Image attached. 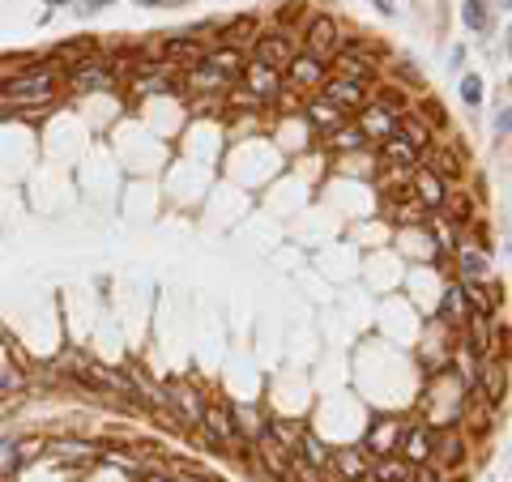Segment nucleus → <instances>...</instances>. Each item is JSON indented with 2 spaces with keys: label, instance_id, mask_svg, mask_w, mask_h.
Masks as SVG:
<instances>
[{
  "label": "nucleus",
  "instance_id": "f257e3e1",
  "mask_svg": "<svg viewBox=\"0 0 512 482\" xmlns=\"http://www.w3.org/2000/svg\"><path fill=\"white\" fill-rule=\"evenodd\" d=\"M0 120L9 116H39L64 94V69L47 56H18V60H0Z\"/></svg>",
  "mask_w": 512,
  "mask_h": 482
},
{
  "label": "nucleus",
  "instance_id": "f03ea898",
  "mask_svg": "<svg viewBox=\"0 0 512 482\" xmlns=\"http://www.w3.org/2000/svg\"><path fill=\"white\" fill-rule=\"evenodd\" d=\"M201 414H205V393L192 380H167V423H175L184 436L201 431Z\"/></svg>",
  "mask_w": 512,
  "mask_h": 482
},
{
  "label": "nucleus",
  "instance_id": "7ed1b4c3",
  "mask_svg": "<svg viewBox=\"0 0 512 482\" xmlns=\"http://www.w3.org/2000/svg\"><path fill=\"white\" fill-rule=\"evenodd\" d=\"M64 86H69L73 94H111L120 86L116 77V60H111L107 52H94L90 60L73 64L69 73H64Z\"/></svg>",
  "mask_w": 512,
  "mask_h": 482
},
{
  "label": "nucleus",
  "instance_id": "20e7f679",
  "mask_svg": "<svg viewBox=\"0 0 512 482\" xmlns=\"http://www.w3.org/2000/svg\"><path fill=\"white\" fill-rule=\"evenodd\" d=\"M197 436L210 440L218 453H239V431H235L231 401H205V414H201V431H197Z\"/></svg>",
  "mask_w": 512,
  "mask_h": 482
},
{
  "label": "nucleus",
  "instance_id": "39448f33",
  "mask_svg": "<svg viewBox=\"0 0 512 482\" xmlns=\"http://www.w3.org/2000/svg\"><path fill=\"white\" fill-rule=\"evenodd\" d=\"M103 453L99 440H86V436H52L47 440V457L52 465H64V470H86V465H94Z\"/></svg>",
  "mask_w": 512,
  "mask_h": 482
},
{
  "label": "nucleus",
  "instance_id": "423d86ee",
  "mask_svg": "<svg viewBox=\"0 0 512 482\" xmlns=\"http://www.w3.org/2000/svg\"><path fill=\"white\" fill-rule=\"evenodd\" d=\"M299 52L316 56L320 64H329L333 56L342 52V26L329 18V13H316V18L308 22V30L299 35Z\"/></svg>",
  "mask_w": 512,
  "mask_h": 482
},
{
  "label": "nucleus",
  "instance_id": "0eeeda50",
  "mask_svg": "<svg viewBox=\"0 0 512 482\" xmlns=\"http://www.w3.org/2000/svg\"><path fill=\"white\" fill-rule=\"evenodd\" d=\"M325 82H329V64H320L308 52H299L291 64H286V77H282V86H291L295 94H320Z\"/></svg>",
  "mask_w": 512,
  "mask_h": 482
},
{
  "label": "nucleus",
  "instance_id": "6e6552de",
  "mask_svg": "<svg viewBox=\"0 0 512 482\" xmlns=\"http://www.w3.org/2000/svg\"><path fill=\"white\" fill-rule=\"evenodd\" d=\"M299 56V35H286V30H269V35H261L252 43V60L269 64V69H286Z\"/></svg>",
  "mask_w": 512,
  "mask_h": 482
},
{
  "label": "nucleus",
  "instance_id": "1a4fd4ad",
  "mask_svg": "<svg viewBox=\"0 0 512 482\" xmlns=\"http://www.w3.org/2000/svg\"><path fill=\"white\" fill-rule=\"evenodd\" d=\"M402 431H406V423L397 419V414H376L372 431H367V440H363V453L372 461L376 457H393L397 444H402Z\"/></svg>",
  "mask_w": 512,
  "mask_h": 482
},
{
  "label": "nucleus",
  "instance_id": "9d476101",
  "mask_svg": "<svg viewBox=\"0 0 512 482\" xmlns=\"http://www.w3.org/2000/svg\"><path fill=\"white\" fill-rule=\"evenodd\" d=\"M419 167L427 171H436L444 184H457V180H466V150H453V146H427L419 154Z\"/></svg>",
  "mask_w": 512,
  "mask_h": 482
},
{
  "label": "nucleus",
  "instance_id": "9b49d317",
  "mask_svg": "<svg viewBox=\"0 0 512 482\" xmlns=\"http://www.w3.org/2000/svg\"><path fill=\"white\" fill-rule=\"evenodd\" d=\"M466 431L461 427H440L436 431V444H431V465H436L440 474H448V470H457L461 461H466Z\"/></svg>",
  "mask_w": 512,
  "mask_h": 482
},
{
  "label": "nucleus",
  "instance_id": "f8f14e48",
  "mask_svg": "<svg viewBox=\"0 0 512 482\" xmlns=\"http://www.w3.org/2000/svg\"><path fill=\"white\" fill-rule=\"evenodd\" d=\"M239 86H244L248 94H256L261 103H278V94H282V73L269 69V64H261V60H248L244 73H239Z\"/></svg>",
  "mask_w": 512,
  "mask_h": 482
},
{
  "label": "nucleus",
  "instance_id": "ddd939ff",
  "mask_svg": "<svg viewBox=\"0 0 512 482\" xmlns=\"http://www.w3.org/2000/svg\"><path fill=\"white\" fill-rule=\"evenodd\" d=\"M474 389L483 393L491 406H500L504 393H508V363H504V359H495V355L478 359V367H474Z\"/></svg>",
  "mask_w": 512,
  "mask_h": 482
},
{
  "label": "nucleus",
  "instance_id": "4468645a",
  "mask_svg": "<svg viewBox=\"0 0 512 482\" xmlns=\"http://www.w3.org/2000/svg\"><path fill=\"white\" fill-rule=\"evenodd\" d=\"M431 444H436V427L431 423H406L402 444H397V457H406L410 465H427L431 461Z\"/></svg>",
  "mask_w": 512,
  "mask_h": 482
},
{
  "label": "nucleus",
  "instance_id": "2eb2a0df",
  "mask_svg": "<svg viewBox=\"0 0 512 482\" xmlns=\"http://www.w3.org/2000/svg\"><path fill=\"white\" fill-rule=\"evenodd\" d=\"M474 312H470V299H466V291H461L457 282H448L444 286V295H440V308H436V320L448 329V333H461L466 329V320H470Z\"/></svg>",
  "mask_w": 512,
  "mask_h": 482
},
{
  "label": "nucleus",
  "instance_id": "dca6fc26",
  "mask_svg": "<svg viewBox=\"0 0 512 482\" xmlns=\"http://www.w3.org/2000/svg\"><path fill=\"white\" fill-rule=\"evenodd\" d=\"M303 120L312 124V133H333V128H342L346 124V111L333 103V99H325V94H308V103H303Z\"/></svg>",
  "mask_w": 512,
  "mask_h": 482
},
{
  "label": "nucleus",
  "instance_id": "f3484780",
  "mask_svg": "<svg viewBox=\"0 0 512 482\" xmlns=\"http://www.w3.org/2000/svg\"><path fill=\"white\" fill-rule=\"evenodd\" d=\"M235 414V431H239V448H256L269 436V414L261 406H231Z\"/></svg>",
  "mask_w": 512,
  "mask_h": 482
},
{
  "label": "nucleus",
  "instance_id": "a211bd4d",
  "mask_svg": "<svg viewBox=\"0 0 512 482\" xmlns=\"http://www.w3.org/2000/svg\"><path fill=\"white\" fill-rule=\"evenodd\" d=\"M261 39V26H256V13H239V18L218 26V47H235V52H248V47Z\"/></svg>",
  "mask_w": 512,
  "mask_h": 482
},
{
  "label": "nucleus",
  "instance_id": "6ab92c4d",
  "mask_svg": "<svg viewBox=\"0 0 512 482\" xmlns=\"http://www.w3.org/2000/svg\"><path fill=\"white\" fill-rule=\"evenodd\" d=\"M320 94H325V99H333V103H338V107L346 111V116H350V111L367 107V94H372V86H363V82H346V77H329L325 90H320Z\"/></svg>",
  "mask_w": 512,
  "mask_h": 482
},
{
  "label": "nucleus",
  "instance_id": "aec40b11",
  "mask_svg": "<svg viewBox=\"0 0 512 482\" xmlns=\"http://www.w3.org/2000/svg\"><path fill=\"white\" fill-rule=\"evenodd\" d=\"M410 192H414V197H419V201L427 205V210H440V205H444V197H448V184L440 180L436 171H427V167H414V171H410Z\"/></svg>",
  "mask_w": 512,
  "mask_h": 482
},
{
  "label": "nucleus",
  "instance_id": "412c9836",
  "mask_svg": "<svg viewBox=\"0 0 512 482\" xmlns=\"http://www.w3.org/2000/svg\"><path fill=\"white\" fill-rule=\"evenodd\" d=\"M397 120H402V116H389V111H380L376 103H367V107H359V120L355 124L363 128L367 141H384V137H393Z\"/></svg>",
  "mask_w": 512,
  "mask_h": 482
},
{
  "label": "nucleus",
  "instance_id": "4be33fe9",
  "mask_svg": "<svg viewBox=\"0 0 512 482\" xmlns=\"http://www.w3.org/2000/svg\"><path fill=\"white\" fill-rule=\"evenodd\" d=\"M329 453H333V448H329L325 440H320L312 427H303V431H299V440H295V457H299L303 465H312V470H329Z\"/></svg>",
  "mask_w": 512,
  "mask_h": 482
},
{
  "label": "nucleus",
  "instance_id": "5701e85b",
  "mask_svg": "<svg viewBox=\"0 0 512 482\" xmlns=\"http://www.w3.org/2000/svg\"><path fill=\"white\" fill-rule=\"evenodd\" d=\"M201 60L210 64L218 77H227L231 86L239 82V73H244V64H248V56H244V52H235V47H210V52H205Z\"/></svg>",
  "mask_w": 512,
  "mask_h": 482
},
{
  "label": "nucleus",
  "instance_id": "b1692460",
  "mask_svg": "<svg viewBox=\"0 0 512 482\" xmlns=\"http://www.w3.org/2000/svg\"><path fill=\"white\" fill-rule=\"evenodd\" d=\"M94 52H99V43H94V39L86 35V39H69V43H56V47H52V52H47V60H52V64H60V69H64V73H69V69H73V64H82V60H90Z\"/></svg>",
  "mask_w": 512,
  "mask_h": 482
},
{
  "label": "nucleus",
  "instance_id": "393cba45",
  "mask_svg": "<svg viewBox=\"0 0 512 482\" xmlns=\"http://www.w3.org/2000/svg\"><path fill=\"white\" fill-rule=\"evenodd\" d=\"M393 137H402V141H406V146H410L414 154H423L427 146H436V133H431V128H427V124H423L419 116H414V111H406V116L397 120Z\"/></svg>",
  "mask_w": 512,
  "mask_h": 482
},
{
  "label": "nucleus",
  "instance_id": "a878e982",
  "mask_svg": "<svg viewBox=\"0 0 512 482\" xmlns=\"http://www.w3.org/2000/svg\"><path fill=\"white\" fill-rule=\"evenodd\" d=\"M376 150H380V163L393 167V171H414L419 167V154H414L402 137H384V141H376Z\"/></svg>",
  "mask_w": 512,
  "mask_h": 482
},
{
  "label": "nucleus",
  "instance_id": "bb28decb",
  "mask_svg": "<svg viewBox=\"0 0 512 482\" xmlns=\"http://www.w3.org/2000/svg\"><path fill=\"white\" fill-rule=\"evenodd\" d=\"M457 273H461V282H491V256L483 248H461Z\"/></svg>",
  "mask_w": 512,
  "mask_h": 482
},
{
  "label": "nucleus",
  "instance_id": "cd10ccee",
  "mask_svg": "<svg viewBox=\"0 0 512 482\" xmlns=\"http://www.w3.org/2000/svg\"><path fill=\"white\" fill-rule=\"evenodd\" d=\"M461 291H466L470 299V312L474 316H491L495 320V303H500V286H491V282H457Z\"/></svg>",
  "mask_w": 512,
  "mask_h": 482
},
{
  "label": "nucleus",
  "instance_id": "c85d7f7f",
  "mask_svg": "<svg viewBox=\"0 0 512 482\" xmlns=\"http://www.w3.org/2000/svg\"><path fill=\"white\" fill-rule=\"evenodd\" d=\"M414 478V465L406 457H376L372 470H367V482H410Z\"/></svg>",
  "mask_w": 512,
  "mask_h": 482
},
{
  "label": "nucleus",
  "instance_id": "c756f323",
  "mask_svg": "<svg viewBox=\"0 0 512 482\" xmlns=\"http://www.w3.org/2000/svg\"><path fill=\"white\" fill-rule=\"evenodd\" d=\"M325 146H329L333 154H363L367 146H372V141L363 137V128H359V124H342V128H333V133H329Z\"/></svg>",
  "mask_w": 512,
  "mask_h": 482
},
{
  "label": "nucleus",
  "instance_id": "7c9ffc66",
  "mask_svg": "<svg viewBox=\"0 0 512 482\" xmlns=\"http://www.w3.org/2000/svg\"><path fill=\"white\" fill-rule=\"evenodd\" d=\"M26 470L22 453H18V436H5L0 440V482H18V474Z\"/></svg>",
  "mask_w": 512,
  "mask_h": 482
},
{
  "label": "nucleus",
  "instance_id": "2f4dec72",
  "mask_svg": "<svg viewBox=\"0 0 512 482\" xmlns=\"http://www.w3.org/2000/svg\"><path fill=\"white\" fill-rule=\"evenodd\" d=\"M30 389V380L22 367H0V406H9L13 397H22Z\"/></svg>",
  "mask_w": 512,
  "mask_h": 482
},
{
  "label": "nucleus",
  "instance_id": "473e14b6",
  "mask_svg": "<svg viewBox=\"0 0 512 482\" xmlns=\"http://www.w3.org/2000/svg\"><path fill=\"white\" fill-rule=\"evenodd\" d=\"M461 22H466L474 35H483L487 30V22H491V9H487V0H466L461 5Z\"/></svg>",
  "mask_w": 512,
  "mask_h": 482
},
{
  "label": "nucleus",
  "instance_id": "72a5a7b5",
  "mask_svg": "<svg viewBox=\"0 0 512 482\" xmlns=\"http://www.w3.org/2000/svg\"><path fill=\"white\" fill-rule=\"evenodd\" d=\"M461 103L466 107H483V99H487V90H483V77L478 73H461Z\"/></svg>",
  "mask_w": 512,
  "mask_h": 482
},
{
  "label": "nucleus",
  "instance_id": "f704fd0d",
  "mask_svg": "<svg viewBox=\"0 0 512 482\" xmlns=\"http://www.w3.org/2000/svg\"><path fill=\"white\" fill-rule=\"evenodd\" d=\"M18 453H22V465H35L47 457V440L43 436H18Z\"/></svg>",
  "mask_w": 512,
  "mask_h": 482
},
{
  "label": "nucleus",
  "instance_id": "c9c22d12",
  "mask_svg": "<svg viewBox=\"0 0 512 482\" xmlns=\"http://www.w3.org/2000/svg\"><path fill=\"white\" fill-rule=\"evenodd\" d=\"M107 5H111V0H77L73 13H77V18H94V13H103Z\"/></svg>",
  "mask_w": 512,
  "mask_h": 482
},
{
  "label": "nucleus",
  "instance_id": "e433bc0d",
  "mask_svg": "<svg viewBox=\"0 0 512 482\" xmlns=\"http://www.w3.org/2000/svg\"><path fill=\"white\" fill-rule=\"evenodd\" d=\"M410 482H444V474L427 461V465H414V478H410Z\"/></svg>",
  "mask_w": 512,
  "mask_h": 482
},
{
  "label": "nucleus",
  "instance_id": "4c0bfd02",
  "mask_svg": "<svg viewBox=\"0 0 512 482\" xmlns=\"http://www.w3.org/2000/svg\"><path fill=\"white\" fill-rule=\"evenodd\" d=\"M495 133H508L512 137V107H504L500 116H495Z\"/></svg>",
  "mask_w": 512,
  "mask_h": 482
},
{
  "label": "nucleus",
  "instance_id": "58836bf2",
  "mask_svg": "<svg viewBox=\"0 0 512 482\" xmlns=\"http://www.w3.org/2000/svg\"><path fill=\"white\" fill-rule=\"evenodd\" d=\"M43 5H47V18H52V13H56L60 5H77V0H43Z\"/></svg>",
  "mask_w": 512,
  "mask_h": 482
},
{
  "label": "nucleus",
  "instance_id": "ea45409f",
  "mask_svg": "<svg viewBox=\"0 0 512 482\" xmlns=\"http://www.w3.org/2000/svg\"><path fill=\"white\" fill-rule=\"evenodd\" d=\"M137 9H154V5H171V0H133Z\"/></svg>",
  "mask_w": 512,
  "mask_h": 482
},
{
  "label": "nucleus",
  "instance_id": "a19ab883",
  "mask_svg": "<svg viewBox=\"0 0 512 482\" xmlns=\"http://www.w3.org/2000/svg\"><path fill=\"white\" fill-rule=\"evenodd\" d=\"M372 5H376L380 13H393V0H372Z\"/></svg>",
  "mask_w": 512,
  "mask_h": 482
},
{
  "label": "nucleus",
  "instance_id": "79ce46f5",
  "mask_svg": "<svg viewBox=\"0 0 512 482\" xmlns=\"http://www.w3.org/2000/svg\"><path fill=\"white\" fill-rule=\"evenodd\" d=\"M495 5H500V9H512V0H495Z\"/></svg>",
  "mask_w": 512,
  "mask_h": 482
},
{
  "label": "nucleus",
  "instance_id": "37998d69",
  "mask_svg": "<svg viewBox=\"0 0 512 482\" xmlns=\"http://www.w3.org/2000/svg\"><path fill=\"white\" fill-rule=\"evenodd\" d=\"M508 56H512V30H508Z\"/></svg>",
  "mask_w": 512,
  "mask_h": 482
}]
</instances>
